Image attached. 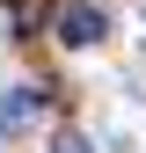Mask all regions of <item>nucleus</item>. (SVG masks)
Listing matches in <instances>:
<instances>
[{
    "label": "nucleus",
    "mask_w": 146,
    "mask_h": 153,
    "mask_svg": "<svg viewBox=\"0 0 146 153\" xmlns=\"http://www.w3.org/2000/svg\"><path fill=\"white\" fill-rule=\"evenodd\" d=\"M102 29H110L102 7H66L59 15V36H66V44H102Z\"/></svg>",
    "instance_id": "obj_1"
},
{
    "label": "nucleus",
    "mask_w": 146,
    "mask_h": 153,
    "mask_svg": "<svg viewBox=\"0 0 146 153\" xmlns=\"http://www.w3.org/2000/svg\"><path fill=\"white\" fill-rule=\"evenodd\" d=\"M44 15H51L44 0H7V29H15V36H29L36 22H44Z\"/></svg>",
    "instance_id": "obj_2"
},
{
    "label": "nucleus",
    "mask_w": 146,
    "mask_h": 153,
    "mask_svg": "<svg viewBox=\"0 0 146 153\" xmlns=\"http://www.w3.org/2000/svg\"><path fill=\"white\" fill-rule=\"evenodd\" d=\"M59 153H88V146H80V139H59Z\"/></svg>",
    "instance_id": "obj_3"
}]
</instances>
